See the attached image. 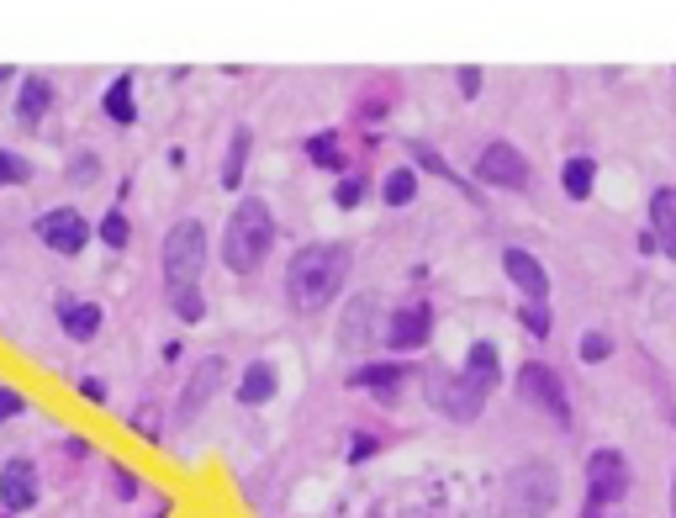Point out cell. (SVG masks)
Masks as SVG:
<instances>
[{
	"instance_id": "6da1fadb",
	"label": "cell",
	"mask_w": 676,
	"mask_h": 518,
	"mask_svg": "<svg viewBox=\"0 0 676 518\" xmlns=\"http://www.w3.org/2000/svg\"><path fill=\"white\" fill-rule=\"evenodd\" d=\"M344 275H349V249L344 244H307V249H296L291 270H286L291 307L296 312H323L338 296V286H344Z\"/></svg>"
},
{
	"instance_id": "7a4b0ae2",
	"label": "cell",
	"mask_w": 676,
	"mask_h": 518,
	"mask_svg": "<svg viewBox=\"0 0 676 518\" xmlns=\"http://www.w3.org/2000/svg\"><path fill=\"white\" fill-rule=\"evenodd\" d=\"M497 386V349L492 344H476L471 349V365L465 370H428V402L449 418H465L471 423L481 407H486V392Z\"/></svg>"
},
{
	"instance_id": "3957f363",
	"label": "cell",
	"mask_w": 676,
	"mask_h": 518,
	"mask_svg": "<svg viewBox=\"0 0 676 518\" xmlns=\"http://www.w3.org/2000/svg\"><path fill=\"white\" fill-rule=\"evenodd\" d=\"M270 244H275V217H270V207H265L259 196L238 201L233 217H228V228H222V265L238 270V275H249V270L265 265Z\"/></svg>"
},
{
	"instance_id": "277c9868",
	"label": "cell",
	"mask_w": 676,
	"mask_h": 518,
	"mask_svg": "<svg viewBox=\"0 0 676 518\" xmlns=\"http://www.w3.org/2000/svg\"><path fill=\"white\" fill-rule=\"evenodd\" d=\"M560 503V476L550 460H523L502 481V513L507 518H544Z\"/></svg>"
},
{
	"instance_id": "5b68a950",
	"label": "cell",
	"mask_w": 676,
	"mask_h": 518,
	"mask_svg": "<svg viewBox=\"0 0 676 518\" xmlns=\"http://www.w3.org/2000/svg\"><path fill=\"white\" fill-rule=\"evenodd\" d=\"M201 270H206V228L196 217H185L169 228L164 238V291H201Z\"/></svg>"
},
{
	"instance_id": "8992f818",
	"label": "cell",
	"mask_w": 676,
	"mask_h": 518,
	"mask_svg": "<svg viewBox=\"0 0 676 518\" xmlns=\"http://www.w3.org/2000/svg\"><path fill=\"white\" fill-rule=\"evenodd\" d=\"M624 497H629V460L618 450H592L587 455V503L608 508V503H624Z\"/></svg>"
},
{
	"instance_id": "52a82bcc",
	"label": "cell",
	"mask_w": 676,
	"mask_h": 518,
	"mask_svg": "<svg viewBox=\"0 0 676 518\" xmlns=\"http://www.w3.org/2000/svg\"><path fill=\"white\" fill-rule=\"evenodd\" d=\"M518 392L529 397V402L539 407V413H550L555 423H566V418H571V407H566V381H560L550 365H539V360L523 365V370H518Z\"/></svg>"
},
{
	"instance_id": "ba28073f",
	"label": "cell",
	"mask_w": 676,
	"mask_h": 518,
	"mask_svg": "<svg viewBox=\"0 0 676 518\" xmlns=\"http://www.w3.org/2000/svg\"><path fill=\"white\" fill-rule=\"evenodd\" d=\"M222 376H228V360H222V355H206V360L191 370V381H185V392H180V402H175V423H196L201 407L212 402V392L222 386Z\"/></svg>"
},
{
	"instance_id": "9c48e42d",
	"label": "cell",
	"mask_w": 676,
	"mask_h": 518,
	"mask_svg": "<svg viewBox=\"0 0 676 518\" xmlns=\"http://www.w3.org/2000/svg\"><path fill=\"white\" fill-rule=\"evenodd\" d=\"M37 238H43L48 249H59V254H80L85 238H90V222L74 207H53V212L37 217Z\"/></svg>"
},
{
	"instance_id": "30bf717a",
	"label": "cell",
	"mask_w": 676,
	"mask_h": 518,
	"mask_svg": "<svg viewBox=\"0 0 676 518\" xmlns=\"http://www.w3.org/2000/svg\"><path fill=\"white\" fill-rule=\"evenodd\" d=\"M476 170H481L486 185H507V191H523V185H529V159H523L513 143H486Z\"/></svg>"
},
{
	"instance_id": "8fae6325",
	"label": "cell",
	"mask_w": 676,
	"mask_h": 518,
	"mask_svg": "<svg viewBox=\"0 0 676 518\" xmlns=\"http://www.w3.org/2000/svg\"><path fill=\"white\" fill-rule=\"evenodd\" d=\"M0 503H6V513H27L37 503V466L32 460H6V466H0Z\"/></svg>"
},
{
	"instance_id": "7c38bea8",
	"label": "cell",
	"mask_w": 676,
	"mask_h": 518,
	"mask_svg": "<svg viewBox=\"0 0 676 518\" xmlns=\"http://www.w3.org/2000/svg\"><path fill=\"white\" fill-rule=\"evenodd\" d=\"M502 270H507V281L529 296V302H544V296H550V275H544V265H539L529 249H507L502 254Z\"/></svg>"
},
{
	"instance_id": "4fadbf2b",
	"label": "cell",
	"mask_w": 676,
	"mask_h": 518,
	"mask_svg": "<svg viewBox=\"0 0 676 518\" xmlns=\"http://www.w3.org/2000/svg\"><path fill=\"white\" fill-rule=\"evenodd\" d=\"M428 333H434V312L402 307V312H391V323H386V344L391 349H418V344H428Z\"/></svg>"
},
{
	"instance_id": "5bb4252c",
	"label": "cell",
	"mask_w": 676,
	"mask_h": 518,
	"mask_svg": "<svg viewBox=\"0 0 676 518\" xmlns=\"http://www.w3.org/2000/svg\"><path fill=\"white\" fill-rule=\"evenodd\" d=\"M375 296L365 291V296H354L349 302V312H344V323H338V344L344 349H365L370 344V333H375Z\"/></svg>"
},
{
	"instance_id": "9a60e30c",
	"label": "cell",
	"mask_w": 676,
	"mask_h": 518,
	"mask_svg": "<svg viewBox=\"0 0 676 518\" xmlns=\"http://www.w3.org/2000/svg\"><path fill=\"white\" fill-rule=\"evenodd\" d=\"M650 238H655V249H666L676 259V191L671 185L650 196Z\"/></svg>"
},
{
	"instance_id": "2e32d148",
	"label": "cell",
	"mask_w": 676,
	"mask_h": 518,
	"mask_svg": "<svg viewBox=\"0 0 676 518\" xmlns=\"http://www.w3.org/2000/svg\"><path fill=\"white\" fill-rule=\"evenodd\" d=\"M48 101H53V85L43 80V74H27V80H22V96H16V117H22V122H43Z\"/></svg>"
},
{
	"instance_id": "e0dca14e",
	"label": "cell",
	"mask_w": 676,
	"mask_h": 518,
	"mask_svg": "<svg viewBox=\"0 0 676 518\" xmlns=\"http://www.w3.org/2000/svg\"><path fill=\"white\" fill-rule=\"evenodd\" d=\"M59 323H64L69 339H96L101 307H96V302H64V307H59Z\"/></svg>"
},
{
	"instance_id": "ac0fdd59",
	"label": "cell",
	"mask_w": 676,
	"mask_h": 518,
	"mask_svg": "<svg viewBox=\"0 0 676 518\" xmlns=\"http://www.w3.org/2000/svg\"><path fill=\"white\" fill-rule=\"evenodd\" d=\"M349 381L354 386H370V392H381V397H397V386L407 381V370L402 365H360Z\"/></svg>"
},
{
	"instance_id": "d6986e66",
	"label": "cell",
	"mask_w": 676,
	"mask_h": 518,
	"mask_svg": "<svg viewBox=\"0 0 676 518\" xmlns=\"http://www.w3.org/2000/svg\"><path fill=\"white\" fill-rule=\"evenodd\" d=\"M275 397V370L259 360V365H249L243 370V386H238V402H249V407H265Z\"/></svg>"
},
{
	"instance_id": "ffe728a7",
	"label": "cell",
	"mask_w": 676,
	"mask_h": 518,
	"mask_svg": "<svg viewBox=\"0 0 676 518\" xmlns=\"http://www.w3.org/2000/svg\"><path fill=\"white\" fill-rule=\"evenodd\" d=\"M101 106H106L111 122H133V117H138V106H133V80H127V74H122V80H111V90L101 96Z\"/></svg>"
},
{
	"instance_id": "44dd1931",
	"label": "cell",
	"mask_w": 676,
	"mask_h": 518,
	"mask_svg": "<svg viewBox=\"0 0 676 518\" xmlns=\"http://www.w3.org/2000/svg\"><path fill=\"white\" fill-rule=\"evenodd\" d=\"M249 143H254V133H249V127H233L228 159H222V185H228V191L243 180V159H249Z\"/></svg>"
},
{
	"instance_id": "7402d4cb",
	"label": "cell",
	"mask_w": 676,
	"mask_h": 518,
	"mask_svg": "<svg viewBox=\"0 0 676 518\" xmlns=\"http://www.w3.org/2000/svg\"><path fill=\"white\" fill-rule=\"evenodd\" d=\"M592 180H597V164H592V159H571V164H566V175H560L566 196H576V201H587V196H592Z\"/></svg>"
},
{
	"instance_id": "603a6c76",
	"label": "cell",
	"mask_w": 676,
	"mask_h": 518,
	"mask_svg": "<svg viewBox=\"0 0 676 518\" xmlns=\"http://www.w3.org/2000/svg\"><path fill=\"white\" fill-rule=\"evenodd\" d=\"M412 196H418V175H412V170H391L386 175V201H391V207H407Z\"/></svg>"
},
{
	"instance_id": "cb8c5ba5",
	"label": "cell",
	"mask_w": 676,
	"mask_h": 518,
	"mask_svg": "<svg viewBox=\"0 0 676 518\" xmlns=\"http://www.w3.org/2000/svg\"><path fill=\"white\" fill-rule=\"evenodd\" d=\"M307 154H312L317 164H323V170H333V164L344 159V148H338V138H333V133H317V138L307 143Z\"/></svg>"
},
{
	"instance_id": "d4e9b609",
	"label": "cell",
	"mask_w": 676,
	"mask_h": 518,
	"mask_svg": "<svg viewBox=\"0 0 676 518\" xmlns=\"http://www.w3.org/2000/svg\"><path fill=\"white\" fill-rule=\"evenodd\" d=\"M169 307H175V318H185V323H201V318H206L201 291H180V296H169Z\"/></svg>"
},
{
	"instance_id": "484cf974",
	"label": "cell",
	"mask_w": 676,
	"mask_h": 518,
	"mask_svg": "<svg viewBox=\"0 0 676 518\" xmlns=\"http://www.w3.org/2000/svg\"><path fill=\"white\" fill-rule=\"evenodd\" d=\"M412 159H418L423 170H434V175H444V180H455L460 191H465V180H460L455 170H449V164H444V159H439V154H434V148H428V143H412Z\"/></svg>"
},
{
	"instance_id": "4316f807",
	"label": "cell",
	"mask_w": 676,
	"mask_h": 518,
	"mask_svg": "<svg viewBox=\"0 0 676 518\" xmlns=\"http://www.w3.org/2000/svg\"><path fill=\"white\" fill-rule=\"evenodd\" d=\"M32 175V164L22 154H0V185H27Z\"/></svg>"
},
{
	"instance_id": "83f0119b",
	"label": "cell",
	"mask_w": 676,
	"mask_h": 518,
	"mask_svg": "<svg viewBox=\"0 0 676 518\" xmlns=\"http://www.w3.org/2000/svg\"><path fill=\"white\" fill-rule=\"evenodd\" d=\"M608 349H613V339H608V333H581V360H587V365L608 360Z\"/></svg>"
},
{
	"instance_id": "f1b7e54d",
	"label": "cell",
	"mask_w": 676,
	"mask_h": 518,
	"mask_svg": "<svg viewBox=\"0 0 676 518\" xmlns=\"http://www.w3.org/2000/svg\"><path fill=\"white\" fill-rule=\"evenodd\" d=\"M96 233L106 238L111 249H122V244H127V217H122V212H106V222H101Z\"/></svg>"
},
{
	"instance_id": "f546056e",
	"label": "cell",
	"mask_w": 676,
	"mask_h": 518,
	"mask_svg": "<svg viewBox=\"0 0 676 518\" xmlns=\"http://www.w3.org/2000/svg\"><path fill=\"white\" fill-rule=\"evenodd\" d=\"M518 318H523V328H529V333H550V312H544L539 302H523Z\"/></svg>"
},
{
	"instance_id": "4dcf8cb0",
	"label": "cell",
	"mask_w": 676,
	"mask_h": 518,
	"mask_svg": "<svg viewBox=\"0 0 676 518\" xmlns=\"http://www.w3.org/2000/svg\"><path fill=\"white\" fill-rule=\"evenodd\" d=\"M22 407H27V397H22V392H11V386H0V423H6V418H16V413H22Z\"/></svg>"
},
{
	"instance_id": "1f68e13d",
	"label": "cell",
	"mask_w": 676,
	"mask_h": 518,
	"mask_svg": "<svg viewBox=\"0 0 676 518\" xmlns=\"http://www.w3.org/2000/svg\"><path fill=\"white\" fill-rule=\"evenodd\" d=\"M111 476H117V497H138V476L127 471V466H117Z\"/></svg>"
},
{
	"instance_id": "d6a6232c",
	"label": "cell",
	"mask_w": 676,
	"mask_h": 518,
	"mask_svg": "<svg viewBox=\"0 0 676 518\" xmlns=\"http://www.w3.org/2000/svg\"><path fill=\"white\" fill-rule=\"evenodd\" d=\"M80 392H85V402H96V407L106 402V386H101L96 376H85V381H80Z\"/></svg>"
},
{
	"instance_id": "836d02e7",
	"label": "cell",
	"mask_w": 676,
	"mask_h": 518,
	"mask_svg": "<svg viewBox=\"0 0 676 518\" xmlns=\"http://www.w3.org/2000/svg\"><path fill=\"white\" fill-rule=\"evenodd\" d=\"M354 201H360V180H344L338 185V207H354Z\"/></svg>"
},
{
	"instance_id": "e575fe53",
	"label": "cell",
	"mask_w": 676,
	"mask_h": 518,
	"mask_svg": "<svg viewBox=\"0 0 676 518\" xmlns=\"http://www.w3.org/2000/svg\"><path fill=\"white\" fill-rule=\"evenodd\" d=\"M460 90H465V96H476V90H481V69H460Z\"/></svg>"
},
{
	"instance_id": "d590c367",
	"label": "cell",
	"mask_w": 676,
	"mask_h": 518,
	"mask_svg": "<svg viewBox=\"0 0 676 518\" xmlns=\"http://www.w3.org/2000/svg\"><path fill=\"white\" fill-rule=\"evenodd\" d=\"M370 450H375V439H370V434H360V439H354V450H349V455H354V460H365Z\"/></svg>"
},
{
	"instance_id": "8d00e7d4",
	"label": "cell",
	"mask_w": 676,
	"mask_h": 518,
	"mask_svg": "<svg viewBox=\"0 0 676 518\" xmlns=\"http://www.w3.org/2000/svg\"><path fill=\"white\" fill-rule=\"evenodd\" d=\"M671 518H676V476H671Z\"/></svg>"
}]
</instances>
